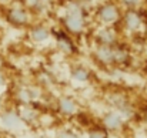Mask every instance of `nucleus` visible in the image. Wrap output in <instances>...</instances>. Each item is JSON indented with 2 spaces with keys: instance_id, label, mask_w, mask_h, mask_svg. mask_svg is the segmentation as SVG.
Wrapping results in <instances>:
<instances>
[{
  "instance_id": "nucleus-1",
  "label": "nucleus",
  "mask_w": 147,
  "mask_h": 138,
  "mask_svg": "<svg viewBox=\"0 0 147 138\" xmlns=\"http://www.w3.org/2000/svg\"><path fill=\"white\" fill-rule=\"evenodd\" d=\"M0 124L3 128L9 130V131H16L22 127L23 121L20 120V115L17 113H13V111H6L1 114L0 117Z\"/></svg>"
},
{
  "instance_id": "nucleus-2",
  "label": "nucleus",
  "mask_w": 147,
  "mask_h": 138,
  "mask_svg": "<svg viewBox=\"0 0 147 138\" xmlns=\"http://www.w3.org/2000/svg\"><path fill=\"white\" fill-rule=\"evenodd\" d=\"M103 123H104V125H106L109 130L114 131V130H119V128L121 127V123H123V121H121V117H120L119 114L110 113V114H107V115L104 117Z\"/></svg>"
},
{
  "instance_id": "nucleus-3",
  "label": "nucleus",
  "mask_w": 147,
  "mask_h": 138,
  "mask_svg": "<svg viewBox=\"0 0 147 138\" xmlns=\"http://www.w3.org/2000/svg\"><path fill=\"white\" fill-rule=\"evenodd\" d=\"M67 26L70 30H74V31H79L82 27H83V19H82V14H70L67 17Z\"/></svg>"
},
{
  "instance_id": "nucleus-4",
  "label": "nucleus",
  "mask_w": 147,
  "mask_h": 138,
  "mask_svg": "<svg viewBox=\"0 0 147 138\" xmlns=\"http://www.w3.org/2000/svg\"><path fill=\"white\" fill-rule=\"evenodd\" d=\"M9 19H10L13 23H20V24H23V23H26L27 16H26V13H24L23 10H20V9H11L10 13H9Z\"/></svg>"
},
{
  "instance_id": "nucleus-5",
  "label": "nucleus",
  "mask_w": 147,
  "mask_h": 138,
  "mask_svg": "<svg viewBox=\"0 0 147 138\" xmlns=\"http://www.w3.org/2000/svg\"><path fill=\"white\" fill-rule=\"evenodd\" d=\"M100 16H101V19L104 21H114L117 19V11H116V9L113 6H107V7H104L101 10Z\"/></svg>"
},
{
  "instance_id": "nucleus-6",
  "label": "nucleus",
  "mask_w": 147,
  "mask_h": 138,
  "mask_svg": "<svg viewBox=\"0 0 147 138\" xmlns=\"http://www.w3.org/2000/svg\"><path fill=\"white\" fill-rule=\"evenodd\" d=\"M59 107H60V111L64 113V114H73V113L76 111L74 102H73L71 100H69V98H61Z\"/></svg>"
},
{
  "instance_id": "nucleus-7",
  "label": "nucleus",
  "mask_w": 147,
  "mask_h": 138,
  "mask_svg": "<svg viewBox=\"0 0 147 138\" xmlns=\"http://www.w3.org/2000/svg\"><path fill=\"white\" fill-rule=\"evenodd\" d=\"M19 115H20V120L23 123H32L36 118V113L33 110H29V108H23Z\"/></svg>"
},
{
  "instance_id": "nucleus-8",
  "label": "nucleus",
  "mask_w": 147,
  "mask_h": 138,
  "mask_svg": "<svg viewBox=\"0 0 147 138\" xmlns=\"http://www.w3.org/2000/svg\"><path fill=\"white\" fill-rule=\"evenodd\" d=\"M98 57H100V60H103V61H110V60L113 58V53H111L110 48L101 47V48L98 50Z\"/></svg>"
},
{
  "instance_id": "nucleus-9",
  "label": "nucleus",
  "mask_w": 147,
  "mask_h": 138,
  "mask_svg": "<svg viewBox=\"0 0 147 138\" xmlns=\"http://www.w3.org/2000/svg\"><path fill=\"white\" fill-rule=\"evenodd\" d=\"M127 24H129V27H131V29L139 27V24H140V19H139V16L134 14V13H130V14L127 16Z\"/></svg>"
},
{
  "instance_id": "nucleus-10",
  "label": "nucleus",
  "mask_w": 147,
  "mask_h": 138,
  "mask_svg": "<svg viewBox=\"0 0 147 138\" xmlns=\"http://www.w3.org/2000/svg\"><path fill=\"white\" fill-rule=\"evenodd\" d=\"M32 36H33V39H34V40H37V42H43V40H46V39H47V36H49V34H47V31H46V30H43V29H37V30H34V31H33V34H32Z\"/></svg>"
},
{
  "instance_id": "nucleus-11",
  "label": "nucleus",
  "mask_w": 147,
  "mask_h": 138,
  "mask_svg": "<svg viewBox=\"0 0 147 138\" xmlns=\"http://www.w3.org/2000/svg\"><path fill=\"white\" fill-rule=\"evenodd\" d=\"M73 77L76 78V80H79V81H84L89 76H87V73L84 71V70H82V68H79V70H76L74 71V74H73Z\"/></svg>"
},
{
  "instance_id": "nucleus-12",
  "label": "nucleus",
  "mask_w": 147,
  "mask_h": 138,
  "mask_svg": "<svg viewBox=\"0 0 147 138\" xmlns=\"http://www.w3.org/2000/svg\"><path fill=\"white\" fill-rule=\"evenodd\" d=\"M19 98H20L23 102H29V101H32L30 91H29V90H20V92H19Z\"/></svg>"
},
{
  "instance_id": "nucleus-13",
  "label": "nucleus",
  "mask_w": 147,
  "mask_h": 138,
  "mask_svg": "<svg viewBox=\"0 0 147 138\" xmlns=\"http://www.w3.org/2000/svg\"><path fill=\"white\" fill-rule=\"evenodd\" d=\"M100 39H101L104 43H110V42L113 40V34H111V31L103 30V31H100Z\"/></svg>"
},
{
  "instance_id": "nucleus-14",
  "label": "nucleus",
  "mask_w": 147,
  "mask_h": 138,
  "mask_svg": "<svg viewBox=\"0 0 147 138\" xmlns=\"http://www.w3.org/2000/svg\"><path fill=\"white\" fill-rule=\"evenodd\" d=\"M89 138H107V135L103 131H93V133H90Z\"/></svg>"
},
{
  "instance_id": "nucleus-15",
  "label": "nucleus",
  "mask_w": 147,
  "mask_h": 138,
  "mask_svg": "<svg viewBox=\"0 0 147 138\" xmlns=\"http://www.w3.org/2000/svg\"><path fill=\"white\" fill-rule=\"evenodd\" d=\"M57 138H79L76 134H73V133H70V131H63V133H60L59 134V137Z\"/></svg>"
},
{
  "instance_id": "nucleus-16",
  "label": "nucleus",
  "mask_w": 147,
  "mask_h": 138,
  "mask_svg": "<svg viewBox=\"0 0 147 138\" xmlns=\"http://www.w3.org/2000/svg\"><path fill=\"white\" fill-rule=\"evenodd\" d=\"M3 83H4V77H3V74L0 73V87L3 86Z\"/></svg>"
},
{
  "instance_id": "nucleus-17",
  "label": "nucleus",
  "mask_w": 147,
  "mask_h": 138,
  "mask_svg": "<svg viewBox=\"0 0 147 138\" xmlns=\"http://www.w3.org/2000/svg\"><path fill=\"white\" fill-rule=\"evenodd\" d=\"M126 3H129V4H133V3H137L139 0H124Z\"/></svg>"
},
{
  "instance_id": "nucleus-18",
  "label": "nucleus",
  "mask_w": 147,
  "mask_h": 138,
  "mask_svg": "<svg viewBox=\"0 0 147 138\" xmlns=\"http://www.w3.org/2000/svg\"><path fill=\"white\" fill-rule=\"evenodd\" d=\"M36 1H37V0H29V3H30V4H36Z\"/></svg>"
}]
</instances>
